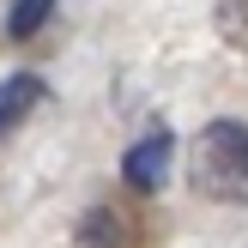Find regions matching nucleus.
Here are the masks:
<instances>
[{"mask_svg": "<svg viewBox=\"0 0 248 248\" xmlns=\"http://www.w3.org/2000/svg\"><path fill=\"white\" fill-rule=\"evenodd\" d=\"M194 194L218 206H248V121L218 115L194 133Z\"/></svg>", "mask_w": 248, "mask_h": 248, "instance_id": "obj_1", "label": "nucleus"}, {"mask_svg": "<svg viewBox=\"0 0 248 248\" xmlns=\"http://www.w3.org/2000/svg\"><path fill=\"white\" fill-rule=\"evenodd\" d=\"M170 164H176V133H170V127H152L145 140L127 145V157H121V182H127L133 194H164Z\"/></svg>", "mask_w": 248, "mask_h": 248, "instance_id": "obj_2", "label": "nucleus"}, {"mask_svg": "<svg viewBox=\"0 0 248 248\" xmlns=\"http://www.w3.org/2000/svg\"><path fill=\"white\" fill-rule=\"evenodd\" d=\"M48 18H55V0H12L6 6V36L12 43H31Z\"/></svg>", "mask_w": 248, "mask_h": 248, "instance_id": "obj_4", "label": "nucleus"}, {"mask_svg": "<svg viewBox=\"0 0 248 248\" xmlns=\"http://www.w3.org/2000/svg\"><path fill=\"white\" fill-rule=\"evenodd\" d=\"M48 103V85L36 79V73H6L0 79V133H12L31 109H43Z\"/></svg>", "mask_w": 248, "mask_h": 248, "instance_id": "obj_3", "label": "nucleus"}, {"mask_svg": "<svg viewBox=\"0 0 248 248\" xmlns=\"http://www.w3.org/2000/svg\"><path fill=\"white\" fill-rule=\"evenodd\" d=\"M218 36L230 48H248V0H218Z\"/></svg>", "mask_w": 248, "mask_h": 248, "instance_id": "obj_5", "label": "nucleus"}]
</instances>
